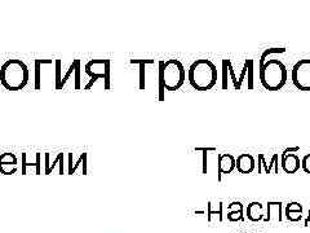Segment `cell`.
<instances>
[{"mask_svg": "<svg viewBox=\"0 0 310 233\" xmlns=\"http://www.w3.org/2000/svg\"><path fill=\"white\" fill-rule=\"evenodd\" d=\"M131 64L140 65V88L145 89V65L154 64V60H131Z\"/></svg>", "mask_w": 310, "mask_h": 233, "instance_id": "ac0fdd59", "label": "cell"}, {"mask_svg": "<svg viewBox=\"0 0 310 233\" xmlns=\"http://www.w3.org/2000/svg\"><path fill=\"white\" fill-rule=\"evenodd\" d=\"M271 171H274V174H279V154L274 153L269 162L265 160L264 153L258 154V167H257L258 174L265 172V174L269 175Z\"/></svg>", "mask_w": 310, "mask_h": 233, "instance_id": "ba28073f", "label": "cell"}, {"mask_svg": "<svg viewBox=\"0 0 310 233\" xmlns=\"http://www.w3.org/2000/svg\"><path fill=\"white\" fill-rule=\"evenodd\" d=\"M85 74L91 78L87 88L91 87L92 83L97 82L98 79H103L105 88H110V61L109 60H91L85 64Z\"/></svg>", "mask_w": 310, "mask_h": 233, "instance_id": "5b68a950", "label": "cell"}, {"mask_svg": "<svg viewBox=\"0 0 310 233\" xmlns=\"http://www.w3.org/2000/svg\"><path fill=\"white\" fill-rule=\"evenodd\" d=\"M246 214L251 221H260L265 219L264 205L261 202H251L246 209Z\"/></svg>", "mask_w": 310, "mask_h": 233, "instance_id": "4fadbf2b", "label": "cell"}, {"mask_svg": "<svg viewBox=\"0 0 310 233\" xmlns=\"http://www.w3.org/2000/svg\"><path fill=\"white\" fill-rule=\"evenodd\" d=\"M158 71V86H159V100H165L166 91H179L184 86L186 79V71L183 62L176 58H171L167 61H159Z\"/></svg>", "mask_w": 310, "mask_h": 233, "instance_id": "6da1fadb", "label": "cell"}, {"mask_svg": "<svg viewBox=\"0 0 310 233\" xmlns=\"http://www.w3.org/2000/svg\"><path fill=\"white\" fill-rule=\"evenodd\" d=\"M291 79L300 91H310V58H302L293 65Z\"/></svg>", "mask_w": 310, "mask_h": 233, "instance_id": "8992f818", "label": "cell"}, {"mask_svg": "<svg viewBox=\"0 0 310 233\" xmlns=\"http://www.w3.org/2000/svg\"><path fill=\"white\" fill-rule=\"evenodd\" d=\"M296 152H300V147H292V148H286L284 151L282 152L280 156H287V154H295Z\"/></svg>", "mask_w": 310, "mask_h": 233, "instance_id": "cb8c5ba5", "label": "cell"}, {"mask_svg": "<svg viewBox=\"0 0 310 233\" xmlns=\"http://www.w3.org/2000/svg\"><path fill=\"white\" fill-rule=\"evenodd\" d=\"M19 170V160L13 153L0 154V174L13 175Z\"/></svg>", "mask_w": 310, "mask_h": 233, "instance_id": "9c48e42d", "label": "cell"}, {"mask_svg": "<svg viewBox=\"0 0 310 233\" xmlns=\"http://www.w3.org/2000/svg\"><path fill=\"white\" fill-rule=\"evenodd\" d=\"M235 169L240 172V174H251L255 171L256 169V161L251 154L243 153L240 154L237 158V166Z\"/></svg>", "mask_w": 310, "mask_h": 233, "instance_id": "30bf717a", "label": "cell"}, {"mask_svg": "<svg viewBox=\"0 0 310 233\" xmlns=\"http://www.w3.org/2000/svg\"><path fill=\"white\" fill-rule=\"evenodd\" d=\"M301 169L304 170L306 174H310V153L304 156V158L301 160Z\"/></svg>", "mask_w": 310, "mask_h": 233, "instance_id": "603a6c76", "label": "cell"}, {"mask_svg": "<svg viewBox=\"0 0 310 233\" xmlns=\"http://www.w3.org/2000/svg\"><path fill=\"white\" fill-rule=\"evenodd\" d=\"M28 65L19 58L7 60L0 68V83L8 91H21L29 83Z\"/></svg>", "mask_w": 310, "mask_h": 233, "instance_id": "3957f363", "label": "cell"}, {"mask_svg": "<svg viewBox=\"0 0 310 233\" xmlns=\"http://www.w3.org/2000/svg\"><path fill=\"white\" fill-rule=\"evenodd\" d=\"M29 169H30L31 171H34V174L37 175L42 174V157H40V153L35 162H29V161L26 160V153H22V162H21L22 175L28 174Z\"/></svg>", "mask_w": 310, "mask_h": 233, "instance_id": "9a60e30c", "label": "cell"}, {"mask_svg": "<svg viewBox=\"0 0 310 233\" xmlns=\"http://www.w3.org/2000/svg\"><path fill=\"white\" fill-rule=\"evenodd\" d=\"M284 52H286V48H268V49H265L264 52H262L261 57H260V61H258V68H260V66H262L265 62L268 61V57L270 55H274V53H284Z\"/></svg>", "mask_w": 310, "mask_h": 233, "instance_id": "ffe728a7", "label": "cell"}, {"mask_svg": "<svg viewBox=\"0 0 310 233\" xmlns=\"http://www.w3.org/2000/svg\"><path fill=\"white\" fill-rule=\"evenodd\" d=\"M222 210H224V205H222V201H217L216 202V209H213L212 203H208V220L212 221L213 216L216 218L217 223H221L224 220V215H222Z\"/></svg>", "mask_w": 310, "mask_h": 233, "instance_id": "e0dca14e", "label": "cell"}, {"mask_svg": "<svg viewBox=\"0 0 310 233\" xmlns=\"http://www.w3.org/2000/svg\"><path fill=\"white\" fill-rule=\"evenodd\" d=\"M188 79L193 88L197 91H210L217 84V66L211 60L199 58L190 65Z\"/></svg>", "mask_w": 310, "mask_h": 233, "instance_id": "7a4b0ae2", "label": "cell"}, {"mask_svg": "<svg viewBox=\"0 0 310 233\" xmlns=\"http://www.w3.org/2000/svg\"><path fill=\"white\" fill-rule=\"evenodd\" d=\"M197 152H203V174H207V154L210 152H217L216 148H195Z\"/></svg>", "mask_w": 310, "mask_h": 233, "instance_id": "7402d4cb", "label": "cell"}, {"mask_svg": "<svg viewBox=\"0 0 310 233\" xmlns=\"http://www.w3.org/2000/svg\"><path fill=\"white\" fill-rule=\"evenodd\" d=\"M302 211H304L302 205L298 202H289L288 205L286 206V209H284V214H286L287 220L293 221V223L301 220V218H302Z\"/></svg>", "mask_w": 310, "mask_h": 233, "instance_id": "5bb4252c", "label": "cell"}, {"mask_svg": "<svg viewBox=\"0 0 310 233\" xmlns=\"http://www.w3.org/2000/svg\"><path fill=\"white\" fill-rule=\"evenodd\" d=\"M280 166H282L283 171L286 174H295L300 170L301 161L296 154H287V156L282 157Z\"/></svg>", "mask_w": 310, "mask_h": 233, "instance_id": "8fae6325", "label": "cell"}, {"mask_svg": "<svg viewBox=\"0 0 310 233\" xmlns=\"http://www.w3.org/2000/svg\"><path fill=\"white\" fill-rule=\"evenodd\" d=\"M58 162H64V153H58V156L56 157V161L53 163H51L46 158V171L44 172H46L47 175L51 174V171L55 169V166L57 165ZM58 165H60V174H62V172H64V165H61V163H58Z\"/></svg>", "mask_w": 310, "mask_h": 233, "instance_id": "d6986e66", "label": "cell"}, {"mask_svg": "<svg viewBox=\"0 0 310 233\" xmlns=\"http://www.w3.org/2000/svg\"><path fill=\"white\" fill-rule=\"evenodd\" d=\"M228 220L230 221H243V205L239 201L231 202L228 206Z\"/></svg>", "mask_w": 310, "mask_h": 233, "instance_id": "2e32d148", "label": "cell"}, {"mask_svg": "<svg viewBox=\"0 0 310 233\" xmlns=\"http://www.w3.org/2000/svg\"><path fill=\"white\" fill-rule=\"evenodd\" d=\"M235 166H237V160L231 154H217V180L221 181V176L224 174H231L235 170Z\"/></svg>", "mask_w": 310, "mask_h": 233, "instance_id": "52a82bcc", "label": "cell"}, {"mask_svg": "<svg viewBox=\"0 0 310 233\" xmlns=\"http://www.w3.org/2000/svg\"><path fill=\"white\" fill-rule=\"evenodd\" d=\"M44 60H37L35 61V88H42V75H40V66L44 64Z\"/></svg>", "mask_w": 310, "mask_h": 233, "instance_id": "44dd1931", "label": "cell"}, {"mask_svg": "<svg viewBox=\"0 0 310 233\" xmlns=\"http://www.w3.org/2000/svg\"><path fill=\"white\" fill-rule=\"evenodd\" d=\"M309 223H310V207H309V214H307L306 219H305V223H304L305 227H307V225H309Z\"/></svg>", "mask_w": 310, "mask_h": 233, "instance_id": "d4e9b609", "label": "cell"}, {"mask_svg": "<svg viewBox=\"0 0 310 233\" xmlns=\"http://www.w3.org/2000/svg\"><path fill=\"white\" fill-rule=\"evenodd\" d=\"M258 69H260L258 71L260 82L265 89L279 91L286 86L287 80H288V71L282 60L271 58Z\"/></svg>", "mask_w": 310, "mask_h": 233, "instance_id": "277c9868", "label": "cell"}, {"mask_svg": "<svg viewBox=\"0 0 310 233\" xmlns=\"http://www.w3.org/2000/svg\"><path fill=\"white\" fill-rule=\"evenodd\" d=\"M283 203L280 201H270L266 206V211H268V216H265V221H282V211H283Z\"/></svg>", "mask_w": 310, "mask_h": 233, "instance_id": "7c38bea8", "label": "cell"}]
</instances>
